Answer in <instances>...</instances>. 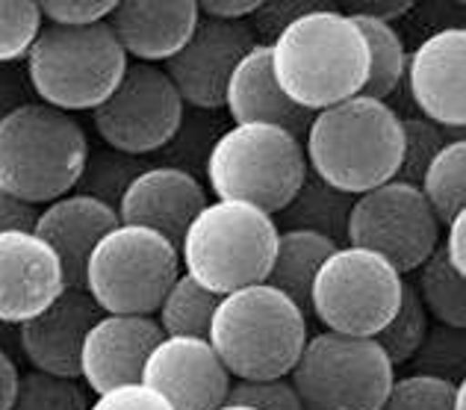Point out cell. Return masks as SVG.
<instances>
[{
	"instance_id": "83f0119b",
	"label": "cell",
	"mask_w": 466,
	"mask_h": 410,
	"mask_svg": "<svg viewBox=\"0 0 466 410\" xmlns=\"http://www.w3.org/2000/svg\"><path fill=\"white\" fill-rule=\"evenodd\" d=\"M416 295H420L428 316L437 319V325L466 328V278L449 266L443 251H437L416 269Z\"/></svg>"
},
{
	"instance_id": "e575fe53",
	"label": "cell",
	"mask_w": 466,
	"mask_h": 410,
	"mask_svg": "<svg viewBox=\"0 0 466 410\" xmlns=\"http://www.w3.org/2000/svg\"><path fill=\"white\" fill-rule=\"evenodd\" d=\"M451 395H455V384L410 372L392 381L381 410H451Z\"/></svg>"
},
{
	"instance_id": "484cf974",
	"label": "cell",
	"mask_w": 466,
	"mask_h": 410,
	"mask_svg": "<svg viewBox=\"0 0 466 410\" xmlns=\"http://www.w3.org/2000/svg\"><path fill=\"white\" fill-rule=\"evenodd\" d=\"M349 18L358 24L360 36L366 39V47H370V74H366L360 95L375 97V101H387L399 89V83L404 80V68H408V51H404L401 36L396 33L392 24H381L363 15H349Z\"/></svg>"
},
{
	"instance_id": "4dcf8cb0",
	"label": "cell",
	"mask_w": 466,
	"mask_h": 410,
	"mask_svg": "<svg viewBox=\"0 0 466 410\" xmlns=\"http://www.w3.org/2000/svg\"><path fill=\"white\" fill-rule=\"evenodd\" d=\"M89 405L92 399L80 381L30 369L18 378V390L9 410H89Z\"/></svg>"
},
{
	"instance_id": "2e32d148",
	"label": "cell",
	"mask_w": 466,
	"mask_h": 410,
	"mask_svg": "<svg viewBox=\"0 0 466 410\" xmlns=\"http://www.w3.org/2000/svg\"><path fill=\"white\" fill-rule=\"evenodd\" d=\"M66 287L59 257L33 231L0 233V322L18 328L51 307Z\"/></svg>"
},
{
	"instance_id": "7dc6e473",
	"label": "cell",
	"mask_w": 466,
	"mask_h": 410,
	"mask_svg": "<svg viewBox=\"0 0 466 410\" xmlns=\"http://www.w3.org/2000/svg\"><path fill=\"white\" fill-rule=\"evenodd\" d=\"M216 410H254V407H248V405H233V402H225V405H218Z\"/></svg>"
},
{
	"instance_id": "277c9868",
	"label": "cell",
	"mask_w": 466,
	"mask_h": 410,
	"mask_svg": "<svg viewBox=\"0 0 466 410\" xmlns=\"http://www.w3.org/2000/svg\"><path fill=\"white\" fill-rule=\"evenodd\" d=\"M89 159V136L80 121L30 101L0 121V190L39 207L75 192Z\"/></svg>"
},
{
	"instance_id": "60d3db41",
	"label": "cell",
	"mask_w": 466,
	"mask_h": 410,
	"mask_svg": "<svg viewBox=\"0 0 466 410\" xmlns=\"http://www.w3.org/2000/svg\"><path fill=\"white\" fill-rule=\"evenodd\" d=\"M466 210L463 213H458L455 219L446 225V240H440V251H443V257L449 260V266L458 272V275L466 278Z\"/></svg>"
},
{
	"instance_id": "30bf717a",
	"label": "cell",
	"mask_w": 466,
	"mask_h": 410,
	"mask_svg": "<svg viewBox=\"0 0 466 410\" xmlns=\"http://www.w3.org/2000/svg\"><path fill=\"white\" fill-rule=\"evenodd\" d=\"M401 287V275L381 254L339 245L313 278L310 316L330 333L375 340L396 316Z\"/></svg>"
},
{
	"instance_id": "9c48e42d",
	"label": "cell",
	"mask_w": 466,
	"mask_h": 410,
	"mask_svg": "<svg viewBox=\"0 0 466 410\" xmlns=\"http://www.w3.org/2000/svg\"><path fill=\"white\" fill-rule=\"evenodd\" d=\"M308 410H381L396 381V366L372 337L313 333L289 372Z\"/></svg>"
},
{
	"instance_id": "f546056e",
	"label": "cell",
	"mask_w": 466,
	"mask_h": 410,
	"mask_svg": "<svg viewBox=\"0 0 466 410\" xmlns=\"http://www.w3.org/2000/svg\"><path fill=\"white\" fill-rule=\"evenodd\" d=\"M428 328H431V316H428V310L422 307L413 283H404L396 316L387 322V328L378 333L375 340L384 349V354L390 357L392 366H408V360L425 340Z\"/></svg>"
},
{
	"instance_id": "4fadbf2b",
	"label": "cell",
	"mask_w": 466,
	"mask_h": 410,
	"mask_svg": "<svg viewBox=\"0 0 466 410\" xmlns=\"http://www.w3.org/2000/svg\"><path fill=\"white\" fill-rule=\"evenodd\" d=\"M257 45L245 21L198 18L189 42L166 62V77L177 89L183 107L218 109L225 107V89L237 62Z\"/></svg>"
},
{
	"instance_id": "8fae6325",
	"label": "cell",
	"mask_w": 466,
	"mask_h": 410,
	"mask_svg": "<svg viewBox=\"0 0 466 410\" xmlns=\"http://www.w3.org/2000/svg\"><path fill=\"white\" fill-rule=\"evenodd\" d=\"M346 245L381 254L399 275H404L416 272L437 251L440 221L420 186L390 180L354 198Z\"/></svg>"
},
{
	"instance_id": "ba28073f",
	"label": "cell",
	"mask_w": 466,
	"mask_h": 410,
	"mask_svg": "<svg viewBox=\"0 0 466 410\" xmlns=\"http://www.w3.org/2000/svg\"><path fill=\"white\" fill-rule=\"evenodd\" d=\"M177 275V245L151 228L118 221L89 254L83 290L101 313L154 316Z\"/></svg>"
},
{
	"instance_id": "52a82bcc",
	"label": "cell",
	"mask_w": 466,
	"mask_h": 410,
	"mask_svg": "<svg viewBox=\"0 0 466 410\" xmlns=\"http://www.w3.org/2000/svg\"><path fill=\"white\" fill-rule=\"evenodd\" d=\"M310 175L304 145L272 124H233L207 154V180L218 201H245L280 213Z\"/></svg>"
},
{
	"instance_id": "44dd1931",
	"label": "cell",
	"mask_w": 466,
	"mask_h": 410,
	"mask_svg": "<svg viewBox=\"0 0 466 410\" xmlns=\"http://www.w3.org/2000/svg\"><path fill=\"white\" fill-rule=\"evenodd\" d=\"M198 18L195 0H175V4L127 0V4L113 6L106 27L127 56L145 66H157V62H168L189 42Z\"/></svg>"
},
{
	"instance_id": "74e56055",
	"label": "cell",
	"mask_w": 466,
	"mask_h": 410,
	"mask_svg": "<svg viewBox=\"0 0 466 410\" xmlns=\"http://www.w3.org/2000/svg\"><path fill=\"white\" fill-rule=\"evenodd\" d=\"M89 410H171V405L145 384H125V387L101 393Z\"/></svg>"
},
{
	"instance_id": "7c38bea8",
	"label": "cell",
	"mask_w": 466,
	"mask_h": 410,
	"mask_svg": "<svg viewBox=\"0 0 466 410\" xmlns=\"http://www.w3.org/2000/svg\"><path fill=\"white\" fill-rule=\"evenodd\" d=\"M92 124L109 151L154 154L180 133L183 101L159 66L127 62L116 92L92 109Z\"/></svg>"
},
{
	"instance_id": "bcb514c9",
	"label": "cell",
	"mask_w": 466,
	"mask_h": 410,
	"mask_svg": "<svg viewBox=\"0 0 466 410\" xmlns=\"http://www.w3.org/2000/svg\"><path fill=\"white\" fill-rule=\"evenodd\" d=\"M0 349L15 357V352H18V328L4 325V322H0Z\"/></svg>"
},
{
	"instance_id": "7a4b0ae2",
	"label": "cell",
	"mask_w": 466,
	"mask_h": 410,
	"mask_svg": "<svg viewBox=\"0 0 466 410\" xmlns=\"http://www.w3.org/2000/svg\"><path fill=\"white\" fill-rule=\"evenodd\" d=\"M301 145L310 175L358 198L396 180L401 166V118L387 101L354 95L313 113Z\"/></svg>"
},
{
	"instance_id": "f35d334b",
	"label": "cell",
	"mask_w": 466,
	"mask_h": 410,
	"mask_svg": "<svg viewBox=\"0 0 466 410\" xmlns=\"http://www.w3.org/2000/svg\"><path fill=\"white\" fill-rule=\"evenodd\" d=\"M319 4H260V9L254 12L251 15V33H254V39L257 36H263V45H272L280 33H284L287 27L296 18H301L304 12H310V9H316Z\"/></svg>"
},
{
	"instance_id": "ee69618b",
	"label": "cell",
	"mask_w": 466,
	"mask_h": 410,
	"mask_svg": "<svg viewBox=\"0 0 466 410\" xmlns=\"http://www.w3.org/2000/svg\"><path fill=\"white\" fill-rule=\"evenodd\" d=\"M410 9H413V4H408V0H392V4H351V6L339 9V12H346V15L375 18V21H381V24H392V21H399V18L408 15Z\"/></svg>"
},
{
	"instance_id": "9a60e30c",
	"label": "cell",
	"mask_w": 466,
	"mask_h": 410,
	"mask_svg": "<svg viewBox=\"0 0 466 410\" xmlns=\"http://www.w3.org/2000/svg\"><path fill=\"white\" fill-rule=\"evenodd\" d=\"M408 89L420 116L443 130L466 128V30L431 33L408 56Z\"/></svg>"
},
{
	"instance_id": "8992f818",
	"label": "cell",
	"mask_w": 466,
	"mask_h": 410,
	"mask_svg": "<svg viewBox=\"0 0 466 410\" xmlns=\"http://www.w3.org/2000/svg\"><path fill=\"white\" fill-rule=\"evenodd\" d=\"M125 71L127 54L109 33L106 21L95 27L45 24L24 56V74L35 101L68 116L101 107L116 92Z\"/></svg>"
},
{
	"instance_id": "3957f363",
	"label": "cell",
	"mask_w": 466,
	"mask_h": 410,
	"mask_svg": "<svg viewBox=\"0 0 466 410\" xmlns=\"http://www.w3.org/2000/svg\"><path fill=\"white\" fill-rule=\"evenodd\" d=\"M308 337V313L268 283L218 298L207 333L233 381L287 378Z\"/></svg>"
},
{
	"instance_id": "d6a6232c",
	"label": "cell",
	"mask_w": 466,
	"mask_h": 410,
	"mask_svg": "<svg viewBox=\"0 0 466 410\" xmlns=\"http://www.w3.org/2000/svg\"><path fill=\"white\" fill-rule=\"evenodd\" d=\"M399 118H401V166H399L396 180L420 186L428 163H431V159L443 151V145H449L451 139H446L443 128H437L434 121H428L420 113L399 116Z\"/></svg>"
},
{
	"instance_id": "6da1fadb",
	"label": "cell",
	"mask_w": 466,
	"mask_h": 410,
	"mask_svg": "<svg viewBox=\"0 0 466 410\" xmlns=\"http://www.w3.org/2000/svg\"><path fill=\"white\" fill-rule=\"evenodd\" d=\"M272 74L296 107L319 113L363 92L370 47L346 12L319 4L268 45Z\"/></svg>"
},
{
	"instance_id": "ffe728a7",
	"label": "cell",
	"mask_w": 466,
	"mask_h": 410,
	"mask_svg": "<svg viewBox=\"0 0 466 410\" xmlns=\"http://www.w3.org/2000/svg\"><path fill=\"white\" fill-rule=\"evenodd\" d=\"M116 225L118 213L109 204L80 192H68L56 198V201L45 204L42 213L35 216L33 233L59 257L66 287L83 290L89 254Z\"/></svg>"
},
{
	"instance_id": "cb8c5ba5",
	"label": "cell",
	"mask_w": 466,
	"mask_h": 410,
	"mask_svg": "<svg viewBox=\"0 0 466 410\" xmlns=\"http://www.w3.org/2000/svg\"><path fill=\"white\" fill-rule=\"evenodd\" d=\"M351 204L354 195L339 192L316 175H308L299 186V192L292 195V201L280 210V225H284V231L322 233L330 242L346 245Z\"/></svg>"
},
{
	"instance_id": "d6986e66",
	"label": "cell",
	"mask_w": 466,
	"mask_h": 410,
	"mask_svg": "<svg viewBox=\"0 0 466 410\" xmlns=\"http://www.w3.org/2000/svg\"><path fill=\"white\" fill-rule=\"evenodd\" d=\"M163 340L154 316L101 313L80 349V378L92 393H106L125 384H139L142 366Z\"/></svg>"
},
{
	"instance_id": "836d02e7",
	"label": "cell",
	"mask_w": 466,
	"mask_h": 410,
	"mask_svg": "<svg viewBox=\"0 0 466 410\" xmlns=\"http://www.w3.org/2000/svg\"><path fill=\"white\" fill-rule=\"evenodd\" d=\"M42 27L45 21L39 4H30V0L0 4V66H18V62H24Z\"/></svg>"
},
{
	"instance_id": "f1b7e54d",
	"label": "cell",
	"mask_w": 466,
	"mask_h": 410,
	"mask_svg": "<svg viewBox=\"0 0 466 410\" xmlns=\"http://www.w3.org/2000/svg\"><path fill=\"white\" fill-rule=\"evenodd\" d=\"M413 375H431L440 381L458 384L466 369V337L463 328L431 325L420 343V349L408 360Z\"/></svg>"
},
{
	"instance_id": "1f68e13d",
	"label": "cell",
	"mask_w": 466,
	"mask_h": 410,
	"mask_svg": "<svg viewBox=\"0 0 466 410\" xmlns=\"http://www.w3.org/2000/svg\"><path fill=\"white\" fill-rule=\"evenodd\" d=\"M142 169L145 166L137 157H125L118 151H109V148L101 154L89 151V159H86V169L80 175V183L75 186V192L97 198V201H104L116 210L121 192L127 190V183L137 178Z\"/></svg>"
},
{
	"instance_id": "4316f807",
	"label": "cell",
	"mask_w": 466,
	"mask_h": 410,
	"mask_svg": "<svg viewBox=\"0 0 466 410\" xmlns=\"http://www.w3.org/2000/svg\"><path fill=\"white\" fill-rule=\"evenodd\" d=\"M420 192L431 207L440 225H449L451 219L466 210V139L458 136L449 145H443L425 175L420 180Z\"/></svg>"
},
{
	"instance_id": "7bdbcfd3",
	"label": "cell",
	"mask_w": 466,
	"mask_h": 410,
	"mask_svg": "<svg viewBox=\"0 0 466 410\" xmlns=\"http://www.w3.org/2000/svg\"><path fill=\"white\" fill-rule=\"evenodd\" d=\"M35 216H39L35 207L21 204L18 198H12L0 190V233L4 231H33Z\"/></svg>"
},
{
	"instance_id": "d590c367",
	"label": "cell",
	"mask_w": 466,
	"mask_h": 410,
	"mask_svg": "<svg viewBox=\"0 0 466 410\" xmlns=\"http://www.w3.org/2000/svg\"><path fill=\"white\" fill-rule=\"evenodd\" d=\"M228 402L248 405L254 410H308L301 405L289 375L268 378V381H233Z\"/></svg>"
},
{
	"instance_id": "ab89813d",
	"label": "cell",
	"mask_w": 466,
	"mask_h": 410,
	"mask_svg": "<svg viewBox=\"0 0 466 410\" xmlns=\"http://www.w3.org/2000/svg\"><path fill=\"white\" fill-rule=\"evenodd\" d=\"M30 101H35V97L21 62L18 66H0V121Z\"/></svg>"
},
{
	"instance_id": "5bb4252c",
	"label": "cell",
	"mask_w": 466,
	"mask_h": 410,
	"mask_svg": "<svg viewBox=\"0 0 466 410\" xmlns=\"http://www.w3.org/2000/svg\"><path fill=\"white\" fill-rule=\"evenodd\" d=\"M139 384L157 390L171 410H216L228 402L233 378L201 337H163L142 366Z\"/></svg>"
},
{
	"instance_id": "603a6c76",
	"label": "cell",
	"mask_w": 466,
	"mask_h": 410,
	"mask_svg": "<svg viewBox=\"0 0 466 410\" xmlns=\"http://www.w3.org/2000/svg\"><path fill=\"white\" fill-rule=\"evenodd\" d=\"M337 242L313 231H280L266 283L292 298L310 316V287L319 266L337 251Z\"/></svg>"
},
{
	"instance_id": "5b68a950",
	"label": "cell",
	"mask_w": 466,
	"mask_h": 410,
	"mask_svg": "<svg viewBox=\"0 0 466 410\" xmlns=\"http://www.w3.org/2000/svg\"><path fill=\"white\" fill-rule=\"evenodd\" d=\"M278 233V221L263 210L245 201H213L183 233L180 269L218 298L266 283Z\"/></svg>"
},
{
	"instance_id": "7402d4cb",
	"label": "cell",
	"mask_w": 466,
	"mask_h": 410,
	"mask_svg": "<svg viewBox=\"0 0 466 410\" xmlns=\"http://www.w3.org/2000/svg\"><path fill=\"white\" fill-rule=\"evenodd\" d=\"M225 107L237 124H272L292 133L299 142H304V133L313 121V113L296 107L280 92L272 74V47L263 42H257L237 62L225 89Z\"/></svg>"
},
{
	"instance_id": "b9f144b4",
	"label": "cell",
	"mask_w": 466,
	"mask_h": 410,
	"mask_svg": "<svg viewBox=\"0 0 466 410\" xmlns=\"http://www.w3.org/2000/svg\"><path fill=\"white\" fill-rule=\"evenodd\" d=\"M260 4L263 0H204L198 4V15L213 21H245L260 9Z\"/></svg>"
},
{
	"instance_id": "f6af8a7d",
	"label": "cell",
	"mask_w": 466,
	"mask_h": 410,
	"mask_svg": "<svg viewBox=\"0 0 466 410\" xmlns=\"http://www.w3.org/2000/svg\"><path fill=\"white\" fill-rule=\"evenodd\" d=\"M18 378H21V372H18L15 357L0 349V410L12 407V399H15V390H18Z\"/></svg>"
},
{
	"instance_id": "8d00e7d4",
	"label": "cell",
	"mask_w": 466,
	"mask_h": 410,
	"mask_svg": "<svg viewBox=\"0 0 466 410\" xmlns=\"http://www.w3.org/2000/svg\"><path fill=\"white\" fill-rule=\"evenodd\" d=\"M116 0H45L39 4L42 21L54 27H95L113 12Z\"/></svg>"
},
{
	"instance_id": "e0dca14e",
	"label": "cell",
	"mask_w": 466,
	"mask_h": 410,
	"mask_svg": "<svg viewBox=\"0 0 466 410\" xmlns=\"http://www.w3.org/2000/svg\"><path fill=\"white\" fill-rule=\"evenodd\" d=\"M210 204L201 180L183 169L145 166L121 192L116 213L121 225H142L180 245L192 219Z\"/></svg>"
},
{
	"instance_id": "d4e9b609",
	"label": "cell",
	"mask_w": 466,
	"mask_h": 410,
	"mask_svg": "<svg viewBox=\"0 0 466 410\" xmlns=\"http://www.w3.org/2000/svg\"><path fill=\"white\" fill-rule=\"evenodd\" d=\"M218 307V295L207 292L187 272H180L157 307V325L163 337H201L207 340Z\"/></svg>"
},
{
	"instance_id": "ac0fdd59",
	"label": "cell",
	"mask_w": 466,
	"mask_h": 410,
	"mask_svg": "<svg viewBox=\"0 0 466 410\" xmlns=\"http://www.w3.org/2000/svg\"><path fill=\"white\" fill-rule=\"evenodd\" d=\"M101 307L86 290H66L39 316L18 325V352L30 369L45 375L80 381V349Z\"/></svg>"
}]
</instances>
